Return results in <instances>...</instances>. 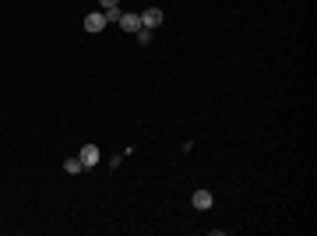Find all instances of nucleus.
Wrapping results in <instances>:
<instances>
[{
    "instance_id": "obj_3",
    "label": "nucleus",
    "mask_w": 317,
    "mask_h": 236,
    "mask_svg": "<svg viewBox=\"0 0 317 236\" xmlns=\"http://www.w3.org/2000/svg\"><path fill=\"white\" fill-rule=\"evenodd\" d=\"M141 25L145 28H158L162 25V7H145L141 11Z\"/></svg>"
},
{
    "instance_id": "obj_4",
    "label": "nucleus",
    "mask_w": 317,
    "mask_h": 236,
    "mask_svg": "<svg viewBox=\"0 0 317 236\" xmlns=\"http://www.w3.org/2000/svg\"><path fill=\"white\" fill-rule=\"evenodd\" d=\"M190 205H194L197 212H208V208L215 205V198H212V190H194V198H190Z\"/></svg>"
},
{
    "instance_id": "obj_8",
    "label": "nucleus",
    "mask_w": 317,
    "mask_h": 236,
    "mask_svg": "<svg viewBox=\"0 0 317 236\" xmlns=\"http://www.w3.org/2000/svg\"><path fill=\"white\" fill-rule=\"evenodd\" d=\"M102 14H106V21H109V25H116V21H120V14H124V11H120V7H109V11H102Z\"/></svg>"
},
{
    "instance_id": "obj_6",
    "label": "nucleus",
    "mask_w": 317,
    "mask_h": 236,
    "mask_svg": "<svg viewBox=\"0 0 317 236\" xmlns=\"http://www.w3.org/2000/svg\"><path fill=\"white\" fill-rule=\"evenodd\" d=\"M64 173H71V176H78V173H85V162H81L78 155H74V159H67V162H64Z\"/></svg>"
},
{
    "instance_id": "obj_5",
    "label": "nucleus",
    "mask_w": 317,
    "mask_h": 236,
    "mask_svg": "<svg viewBox=\"0 0 317 236\" xmlns=\"http://www.w3.org/2000/svg\"><path fill=\"white\" fill-rule=\"evenodd\" d=\"M124 32H138L141 28V14H120V21H116Z\"/></svg>"
},
{
    "instance_id": "obj_7",
    "label": "nucleus",
    "mask_w": 317,
    "mask_h": 236,
    "mask_svg": "<svg viewBox=\"0 0 317 236\" xmlns=\"http://www.w3.org/2000/svg\"><path fill=\"white\" fill-rule=\"evenodd\" d=\"M134 35H138V43H141V46H148V43H152V28H145V25H141Z\"/></svg>"
},
{
    "instance_id": "obj_2",
    "label": "nucleus",
    "mask_w": 317,
    "mask_h": 236,
    "mask_svg": "<svg viewBox=\"0 0 317 236\" xmlns=\"http://www.w3.org/2000/svg\"><path fill=\"white\" fill-rule=\"evenodd\" d=\"M106 25H109V21H106V14H102V11H92V14H85V32L99 35V32H102Z\"/></svg>"
},
{
    "instance_id": "obj_9",
    "label": "nucleus",
    "mask_w": 317,
    "mask_h": 236,
    "mask_svg": "<svg viewBox=\"0 0 317 236\" xmlns=\"http://www.w3.org/2000/svg\"><path fill=\"white\" fill-rule=\"evenodd\" d=\"M99 7H102V11H109V7H120V0H99Z\"/></svg>"
},
{
    "instance_id": "obj_1",
    "label": "nucleus",
    "mask_w": 317,
    "mask_h": 236,
    "mask_svg": "<svg viewBox=\"0 0 317 236\" xmlns=\"http://www.w3.org/2000/svg\"><path fill=\"white\" fill-rule=\"evenodd\" d=\"M78 159L85 162V169H92V166H99V159H102V152H99V145H92V141H85L81 145Z\"/></svg>"
}]
</instances>
